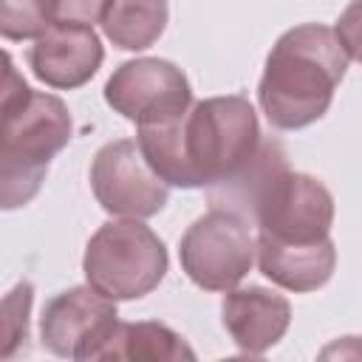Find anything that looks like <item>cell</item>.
<instances>
[{"mask_svg":"<svg viewBox=\"0 0 362 362\" xmlns=\"http://www.w3.org/2000/svg\"><path fill=\"white\" fill-rule=\"evenodd\" d=\"M136 141L150 167L181 189L209 187L238 173L260 147L263 133L246 96H212L189 110L136 124Z\"/></svg>","mask_w":362,"mask_h":362,"instance_id":"obj_1","label":"cell"},{"mask_svg":"<svg viewBox=\"0 0 362 362\" xmlns=\"http://www.w3.org/2000/svg\"><path fill=\"white\" fill-rule=\"evenodd\" d=\"M348 71V54L334 28L303 23L269 51L257 102L277 130H300L322 119Z\"/></svg>","mask_w":362,"mask_h":362,"instance_id":"obj_2","label":"cell"},{"mask_svg":"<svg viewBox=\"0 0 362 362\" xmlns=\"http://www.w3.org/2000/svg\"><path fill=\"white\" fill-rule=\"evenodd\" d=\"M71 113L62 99L37 93L14 71L6 54L3 76V147H0V206L28 204L48 173L51 158L71 141Z\"/></svg>","mask_w":362,"mask_h":362,"instance_id":"obj_3","label":"cell"},{"mask_svg":"<svg viewBox=\"0 0 362 362\" xmlns=\"http://www.w3.org/2000/svg\"><path fill=\"white\" fill-rule=\"evenodd\" d=\"M85 280L110 300H139L167 274V246L139 218L102 223L82 257Z\"/></svg>","mask_w":362,"mask_h":362,"instance_id":"obj_4","label":"cell"},{"mask_svg":"<svg viewBox=\"0 0 362 362\" xmlns=\"http://www.w3.org/2000/svg\"><path fill=\"white\" fill-rule=\"evenodd\" d=\"M257 240L249 223L232 212L209 209L192 226H187L178 257L187 277L204 291H229L252 269Z\"/></svg>","mask_w":362,"mask_h":362,"instance_id":"obj_5","label":"cell"},{"mask_svg":"<svg viewBox=\"0 0 362 362\" xmlns=\"http://www.w3.org/2000/svg\"><path fill=\"white\" fill-rule=\"evenodd\" d=\"M90 189L99 206L119 218H153L170 198V184L150 167L136 139L107 141L90 164Z\"/></svg>","mask_w":362,"mask_h":362,"instance_id":"obj_6","label":"cell"},{"mask_svg":"<svg viewBox=\"0 0 362 362\" xmlns=\"http://www.w3.org/2000/svg\"><path fill=\"white\" fill-rule=\"evenodd\" d=\"M334 198L322 181L305 173H291L288 167L263 192L252 226L260 235L288 243H314L331 235Z\"/></svg>","mask_w":362,"mask_h":362,"instance_id":"obj_7","label":"cell"},{"mask_svg":"<svg viewBox=\"0 0 362 362\" xmlns=\"http://www.w3.org/2000/svg\"><path fill=\"white\" fill-rule=\"evenodd\" d=\"M105 102L136 124L158 122L192 107V88L184 71L158 57L122 62L105 85Z\"/></svg>","mask_w":362,"mask_h":362,"instance_id":"obj_8","label":"cell"},{"mask_svg":"<svg viewBox=\"0 0 362 362\" xmlns=\"http://www.w3.org/2000/svg\"><path fill=\"white\" fill-rule=\"evenodd\" d=\"M119 322L116 300L88 286H74L51 297L40 317L42 345L62 359H96Z\"/></svg>","mask_w":362,"mask_h":362,"instance_id":"obj_9","label":"cell"},{"mask_svg":"<svg viewBox=\"0 0 362 362\" xmlns=\"http://www.w3.org/2000/svg\"><path fill=\"white\" fill-rule=\"evenodd\" d=\"M105 48L93 25L85 23H54L28 48V65L40 82L59 90L85 85L102 65Z\"/></svg>","mask_w":362,"mask_h":362,"instance_id":"obj_10","label":"cell"},{"mask_svg":"<svg viewBox=\"0 0 362 362\" xmlns=\"http://www.w3.org/2000/svg\"><path fill=\"white\" fill-rule=\"evenodd\" d=\"M221 314L232 342L252 356H260L272 345H277L291 322L288 300L263 286L229 288L223 297Z\"/></svg>","mask_w":362,"mask_h":362,"instance_id":"obj_11","label":"cell"},{"mask_svg":"<svg viewBox=\"0 0 362 362\" xmlns=\"http://www.w3.org/2000/svg\"><path fill=\"white\" fill-rule=\"evenodd\" d=\"M257 266L266 280L286 291H317L322 288L337 266V246L328 238L314 243H288L269 235H257Z\"/></svg>","mask_w":362,"mask_h":362,"instance_id":"obj_12","label":"cell"},{"mask_svg":"<svg viewBox=\"0 0 362 362\" xmlns=\"http://www.w3.org/2000/svg\"><path fill=\"white\" fill-rule=\"evenodd\" d=\"M288 167L286 161V150L277 139L263 136L257 153L232 175H226L223 181H215L206 187V201L209 209H223L238 215L240 221H246L252 226L255 209L263 198V192L269 189V184Z\"/></svg>","mask_w":362,"mask_h":362,"instance_id":"obj_13","label":"cell"},{"mask_svg":"<svg viewBox=\"0 0 362 362\" xmlns=\"http://www.w3.org/2000/svg\"><path fill=\"white\" fill-rule=\"evenodd\" d=\"M96 359H147V362H175L195 359V351L175 334L170 325L144 320V322H116Z\"/></svg>","mask_w":362,"mask_h":362,"instance_id":"obj_14","label":"cell"},{"mask_svg":"<svg viewBox=\"0 0 362 362\" xmlns=\"http://www.w3.org/2000/svg\"><path fill=\"white\" fill-rule=\"evenodd\" d=\"M167 17V0H107L99 23L113 45L144 51L164 34Z\"/></svg>","mask_w":362,"mask_h":362,"instance_id":"obj_15","label":"cell"},{"mask_svg":"<svg viewBox=\"0 0 362 362\" xmlns=\"http://www.w3.org/2000/svg\"><path fill=\"white\" fill-rule=\"evenodd\" d=\"M59 23V0H0V34L6 40H37Z\"/></svg>","mask_w":362,"mask_h":362,"instance_id":"obj_16","label":"cell"},{"mask_svg":"<svg viewBox=\"0 0 362 362\" xmlns=\"http://www.w3.org/2000/svg\"><path fill=\"white\" fill-rule=\"evenodd\" d=\"M31 300H34V288H31L28 280L17 283V286L8 291L6 303H3V311H6V317H3V334H6L3 356H11V354H14V345L28 337V311H31Z\"/></svg>","mask_w":362,"mask_h":362,"instance_id":"obj_17","label":"cell"},{"mask_svg":"<svg viewBox=\"0 0 362 362\" xmlns=\"http://www.w3.org/2000/svg\"><path fill=\"white\" fill-rule=\"evenodd\" d=\"M337 37L345 48V54L356 62H362V0H351L345 11L337 20Z\"/></svg>","mask_w":362,"mask_h":362,"instance_id":"obj_18","label":"cell"},{"mask_svg":"<svg viewBox=\"0 0 362 362\" xmlns=\"http://www.w3.org/2000/svg\"><path fill=\"white\" fill-rule=\"evenodd\" d=\"M107 0H59V23H85L93 25L102 20Z\"/></svg>","mask_w":362,"mask_h":362,"instance_id":"obj_19","label":"cell"}]
</instances>
